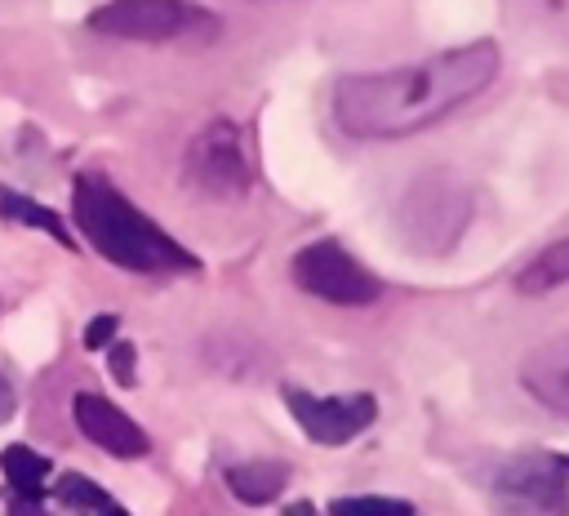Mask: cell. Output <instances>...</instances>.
I'll return each mask as SVG.
<instances>
[{
	"label": "cell",
	"instance_id": "obj_5",
	"mask_svg": "<svg viewBox=\"0 0 569 516\" xmlns=\"http://www.w3.org/2000/svg\"><path fill=\"white\" fill-rule=\"evenodd\" d=\"M289 276L302 294L333 302V307H369L382 298V280L333 236H320L302 245L289 262Z\"/></svg>",
	"mask_w": 569,
	"mask_h": 516
},
{
	"label": "cell",
	"instance_id": "obj_15",
	"mask_svg": "<svg viewBox=\"0 0 569 516\" xmlns=\"http://www.w3.org/2000/svg\"><path fill=\"white\" fill-rule=\"evenodd\" d=\"M511 4L525 18V27H533L556 44H569V0H511Z\"/></svg>",
	"mask_w": 569,
	"mask_h": 516
},
{
	"label": "cell",
	"instance_id": "obj_10",
	"mask_svg": "<svg viewBox=\"0 0 569 516\" xmlns=\"http://www.w3.org/2000/svg\"><path fill=\"white\" fill-rule=\"evenodd\" d=\"M520 383L542 409H551L569 423V343H551V347L529 351L520 365Z\"/></svg>",
	"mask_w": 569,
	"mask_h": 516
},
{
	"label": "cell",
	"instance_id": "obj_16",
	"mask_svg": "<svg viewBox=\"0 0 569 516\" xmlns=\"http://www.w3.org/2000/svg\"><path fill=\"white\" fill-rule=\"evenodd\" d=\"M53 498L67 507V512H102V507H111V494L98 485V480H89V476H80V472H62L58 480H53Z\"/></svg>",
	"mask_w": 569,
	"mask_h": 516
},
{
	"label": "cell",
	"instance_id": "obj_2",
	"mask_svg": "<svg viewBox=\"0 0 569 516\" xmlns=\"http://www.w3.org/2000/svg\"><path fill=\"white\" fill-rule=\"evenodd\" d=\"M71 214L80 236L124 271H196V254H187L169 231H160L129 196H120L102 173H80L71 187Z\"/></svg>",
	"mask_w": 569,
	"mask_h": 516
},
{
	"label": "cell",
	"instance_id": "obj_19",
	"mask_svg": "<svg viewBox=\"0 0 569 516\" xmlns=\"http://www.w3.org/2000/svg\"><path fill=\"white\" fill-rule=\"evenodd\" d=\"M116 325H120L116 316H93V320L84 325V347H89V351H98V347H107V343L116 338Z\"/></svg>",
	"mask_w": 569,
	"mask_h": 516
},
{
	"label": "cell",
	"instance_id": "obj_1",
	"mask_svg": "<svg viewBox=\"0 0 569 516\" xmlns=\"http://www.w3.org/2000/svg\"><path fill=\"white\" fill-rule=\"evenodd\" d=\"M498 76V44L471 40L422 62L387 67V71H356L333 85V125L347 138L387 142L409 138L418 129L440 125L462 102L480 98Z\"/></svg>",
	"mask_w": 569,
	"mask_h": 516
},
{
	"label": "cell",
	"instance_id": "obj_14",
	"mask_svg": "<svg viewBox=\"0 0 569 516\" xmlns=\"http://www.w3.org/2000/svg\"><path fill=\"white\" fill-rule=\"evenodd\" d=\"M0 218H9V222H18V227H36V231H44V236H53L62 249H71V236H67V227H62V218L53 214V209H44V205H36L31 196H22V191H13V187H0Z\"/></svg>",
	"mask_w": 569,
	"mask_h": 516
},
{
	"label": "cell",
	"instance_id": "obj_3",
	"mask_svg": "<svg viewBox=\"0 0 569 516\" xmlns=\"http://www.w3.org/2000/svg\"><path fill=\"white\" fill-rule=\"evenodd\" d=\"M89 31L138 44H213L222 36V22L191 0H107L89 13Z\"/></svg>",
	"mask_w": 569,
	"mask_h": 516
},
{
	"label": "cell",
	"instance_id": "obj_21",
	"mask_svg": "<svg viewBox=\"0 0 569 516\" xmlns=\"http://www.w3.org/2000/svg\"><path fill=\"white\" fill-rule=\"evenodd\" d=\"M284 516H316V507H311V503H289Z\"/></svg>",
	"mask_w": 569,
	"mask_h": 516
},
{
	"label": "cell",
	"instance_id": "obj_8",
	"mask_svg": "<svg viewBox=\"0 0 569 516\" xmlns=\"http://www.w3.org/2000/svg\"><path fill=\"white\" fill-rule=\"evenodd\" d=\"M284 405H289L293 423L316 445H347V440H356L378 418V400L369 391L316 396V391H302V387H284Z\"/></svg>",
	"mask_w": 569,
	"mask_h": 516
},
{
	"label": "cell",
	"instance_id": "obj_6",
	"mask_svg": "<svg viewBox=\"0 0 569 516\" xmlns=\"http://www.w3.org/2000/svg\"><path fill=\"white\" fill-rule=\"evenodd\" d=\"M493 516H569V458L516 454L489 485Z\"/></svg>",
	"mask_w": 569,
	"mask_h": 516
},
{
	"label": "cell",
	"instance_id": "obj_9",
	"mask_svg": "<svg viewBox=\"0 0 569 516\" xmlns=\"http://www.w3.org/2000/svg\"><path fill=\"white\" fill-rule=\"evenodd\" d=\"M71 418H76V427L84 431V440H93V445L107 449L111 458H142V454L151 449L147 431H142L120 405H111V400L98 396V391H76Z\"/></svg>",
	"mask_w": 569,
	"mask_h": 516
},
{
	"label": "cell",
	"instance_id": "obj_7",
	"mask_svg": "<svg viewBox=\"0 0 569 516\" xmlns=\"http://www.w3.org/2000/svg\"><path fill=\"white\" fill-rule=\"evenodd\" d=\"M182 178L191 191H200L209 200H240L249 191V156H244L240 129L231 120H209L187 142Z\"/></svg>",
	"mask_w": 569,
	"mask_h": 516
},
{
	"label": "cell",
	"instance_id": "obj_17",
	"mask_svg": "<svg viewBox=\"0 0 569 516\" xmlns=\"http://www.w3.org/2000/svg\"><path fill=\"white\" fill-rule=\"evenodd\" d=\"M329 516H413V503L396 494H347L329 503Z\"/></svg>",
	"mask_w": 569,
	"mask_h": 516
},
{
	"label": "cell",
	"instance_id": "obj_22",
	"mask_svg": "<svg viewBox=\"0 0 569 516\" xmlns=\"http://www.w3.org/2000/svg\"><path fill=\"white\" fill-rule=\"evenodd\" d=\"M98 516H129V512H124V507H116V503H111V507H102V512H98Z\"/></svg>",
	"mask_w": 569,
	"mask_h": 516
},
{
	"label": "cell",
	"instance_id": "obj_11",
	"mask_svg": "<svg viewBox=\"0 0 569 516\" xmlns=\"http://www.w3.org/2000/svg\"><path fill=\"white\" fill-rule=\"evenodd\" d=\"M284 485H289V463H280V458H253V463L227 467V489L249 507L276 503L284 494Z\"/></svg>",
	"mask_w": 569,
	"mask_h": 516
},
{
	"label": "cell",
	"instance_id": "obj_13",
	"mask_svg": "<svg viewBox=\"0 0 569 516\" xmlns=\"http://www.w3.org/2000/svg\"><path fill=\"white\" fill-rule=\"evenodd\" d=\"M0 472H4V480L13 485L18 498H40L44 485H49V476H53V463H49L44 454H36L31 445H9V449L0 454Z\"/></svg>",
	"mask_w": 569,
	"mask_h": 516
},
{
	"label": "cell",
	"instance_id": "obj_4",
	"mask_svg": "<svg viewBox=\"0 0 569 516\" xmlns=\"http://www.w3.org/2000/svg\"><path fill=\"white\" fill-rule=\"evenodd\" d=\"M467 222H471V191L445 169L418 173L400 196V240L427 258L449 254L467 231Z\"/></svg>",
	"mask_w": 569,
	"mask_h": 516
},
{
	"label": "cell",
	"instance_id": "obj_12",
	"mask_svg": "<svg viewBox=\"0 0 569 516\" xmlns=\"http://www.w3.org/2000/svg\"><path fill=\"white\" fill-rule=\"evenodd\" d=\"M560 285H569V236L551 240L547 249H538V254L516 271V289L529 294V298L551 294V289H560Z\"/></svg>",
	"mask_w": 569,
	"mask_h": 516
},
{
	"label": "cell",
	"instance_id": "obj_20",
	"mask_svg": "<svg viewBox=\"0 0 569 516\" xmlns=\"http://www.w3.org/2000/svg\"><path fill=\"white\" fill-rule=\"evenodd\" d=\"M18 409V391L9 383V374H0V423H9V414Z\"/></svg>",
	"mask_w": 569,
	"mask_h": 516
},
{
	"label": "cell",
	"instance_id": "obj_18",
	"mask_svg": "<svg viewBox=\"0 0 569 516\" xmlns=\"http://www.w3.org/2000/svg\"><path fill=\"white\" fill-rule=\"evenodd\" d=\"M107 365H111V378L120 387H133V378H138V347L133 343H111L107 347Z\"/></svg>",
	"mask_w": 569,
	"mask_h": 516
}]
</instances>
